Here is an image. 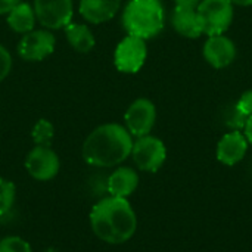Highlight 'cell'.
<instances>
[{"label":"cell","instance_id":"cell-8","mask_svg":"<svg viewBox=\"0 0 252 252\" xmlns=\"http://www.w3.org/2000/svg\"><path fill=\"white\" fill-rule=\"evenodd\" d=\"M55 46L56 38L49 30H32L22 34L16 52L19 58L27 62H40L55 52Z\"/></svg>","mask_w":252,"mask_h":252},{"label":"cell","instance_id":"cell-20","mask_svg":"<svg viewBox=\"0 0 252 252\" xmlns=\"http://www.w3.org/2000/svg\"><path fill=\"white\" fill-rule=\"evenodd\" d=\"M0 252H32L30 244L19 236H6L0 241Z\"/></svg>","mask_w":252,"mask_h":252},{"label":"cell","instance_id":"cell-5","mask_svg":"<svg viewBox=\"0 0 252 252\" xmlns=\"http://www.w3.org/2000/svg\"><path fill=\"white\" fill-rule=\"evenodd\" d=\"M148 58L146 40L128 35L124 37L114 50V65L123 74H136L142 69Z\"/></svg>","mask_w":252,"mask_h":252},{"label":"cell","instance_id":"cell-24","mask_svg":"<svg viewBox=\"0 0 252 252\" xmlns=\"http://www.w3.org/2000/svg\"><path fill=\"white\" fill-rule=\"evenodd\" d=\"M22 0H0V15H7Z\"/></svg>","mask_w":252,"mask_h":252},{"label":"cell","instance_id":"cell-4","mask_svg":"<svg viewBox=\"0 0 252 252\" xmlns=\"http://www.w3.org/2000/svg\"><path fill=\"white\" fill-rule=\"evenodd\" d=\"M204 25V34L217 35L224 34L233 22L232 0H201L196 6Z\"/></svg>","mask_w":252,"mask_h":252},{"label":"cell","instance_id":"cell-25","mask_svg":"<svg viewBox=\"0 0 252 252\" xmlns=\"http://www.w3.org/2000/svg\"><path fill=\"white\" fill-rule=\"evenodd\" d=\"M244 134H245L248 143L252 145V115L251 117H248V120H247V124H245V127H244Z\"/></svg>","mask_w":252,"mask_h":252},{"label":"cell","instance_id":"cell-1","mask_svg":"<svg viewBox=\"0 0 252 252\" xmlns=\"http://www.w3.org/2000/svg\"><path fill=\"white\" fill-rule=\"evenodd\" d=\"M90 226L100 241L120 245L133 238L137 229V219L126 198L108 196L92 208Z\"/></svg>","mask_w":252,"mask_h":252},{"label":"cell","instance_id":"cell-23","mask_svg":"<svg viewBox=\"0 0 252 252\" xmlns=\"http://www.w3.org/2000/svg\"><path fill=\"white\" fill-rule=\"evenodd\" d=\"M235 106L238 108V111L241 114H244L247 118L252 115V89L247 90L241 94V97L238 99V102L235 103Z\"/></svg>","mask_w":252,"mask_h":252},{"label":"cell","instance_id":"cell-10","mask_svg":"<svg viewBox=\"0 0 252 252\" xmlns=\"http://www.w3.org/2000/svg\"><path fill=\"white\" fill-rule=\"evenodd\" d=\"M25 168L32 179L47 182L58 176L61 161L50 146H34L25 158Z\"/></svg>","mask_w":252,"mask_h":252},{"label":"cell","instance_id":"cell-21","mask_svg":"<svg viewBox=\"0 0 252 252\" xmlns=\"http://www.w3.org/2000/svg\"><path fill=\"white\" fill-rule=\"evenodd\" d=\"M247 120L248 118L244 114H241L235 105H232V108H227V111L224 114V123L232 130L244 131V127L247 124Z\"/></svg>","mask_w":252,"mask_h":252},{"label":"cell","instance_id":"cell-17","mask_svg":"<svg viewBox=\"0 0 252 252\" xmlns=\"http://www.w3.org/2000/svg\"><path fill=\"white\" fill-rule=\"evenodd\" d=\"M6 16L9 28L18 34H27L32 31L37 21L32 6L27 1H21L19 4H16Z\"/></svg>","mask_w":252,"mask_h":252},{"label":"cell","instance_id":"cell-11","mask_svg":"<svg viewBox=\"0 0 252 252\" xmlns=\"http://www.w3.org/2000/svg\"><path fill=\"white\" fill-rule=\"evenodd\" d=\"M204 59L216 69L227 68L236 58V46L226 34L208 35L202 47Z\"/></svg>","mask_w":252,"mask_h":252},{"label":"cell","instance_id":"cell-9","mask_svg":"<svg viewBox=\"0 0 252 252\" xmlns=\"http://www.w3.org/2000/svg\"><path fill=\"white\" fill-rule=\"evenodd\" d=\"M157 121V108L152 100L146 97L136 99L124 114L126 128L131 136L142 137L151 134Z\"/></svg>","mask_w":252,"mask_h":252},{"label":"cell","instance_id":"cell-26","mask_svg":"<svg viewBox=\"0 0 252 252\" xmlns=\"http://www.w3.org/2000/svg\"><path fill=\"white\" fill-rule=\"evenodd\" d=\"M176 6H188V7H196L201 0H174Z\"/></svg>","mask_w":252,"mask_h":252},{"label":"cell","instance_id":"cell-22","mask_svg":"<svg viewBox=\"0 0 252 252\" xmlns=\"http://www.w3.org/2000/svg\"><path fill=\"white\" fill-rule=\"evenodd\" d=\"M12 65L13 62H12V56L9 50L3 44H0V83L10 74Z\"/></svg>","mask_w":252,"mask_h":252},{"label":"cell","instance_id":"cell-2","mask_svg":"<svg viewBox=\"0 0 252 252\" xmlns=\"http://www.w3.org/2000/svg\"><path fill=\"white\" fill-rule=\"evenodd\" d=\"M133 136L117 123H108L96 127L83 143V158L93 167H115L124 162L133 149Z\"/></svg>","mask_w":252,"mask_h":252},{"label":"cell","instance_id":"cell-18","mask_svg":"<svg viewBox=\"0 0 252 252\" xmlns=\"http://www.w3.org/2000/svg\"><path fill=\"white\" fill-rule=\"evenodd\" d=\"M31 137L35 146H50L55 137V127L49 120L40 118L31 130Z\"/></svg>","mask_w":252,"mask_h":252},{"label":"cell","instance_id":"cell-19","mask_svg":"<svg viewBox=\"0 0 252 252\" xmlns=\"http://www.w3.org/2000/svg\"><path fill=\"white\" fill-rule=\"evenodd\" d=\"M16 196L15 183L0 177V217H4L10 213Z\"/></svg>","mask_w":252,"mask_h":252},{"label":"cell","instance_id":"cell-3","mask_svg":"<svg viewBox=\"0 0 252 252\" xmlns=\"http://www.w3.org/2000/svg\"><path fill=\"white\" fill-rule=\"evenodd\" d=\"M121 21L128 35L149 40L164 28V6L161 0H128Z\"/></svg>","mask_w":252,"mask_h":252},{"label":"cell","instance_id":"cell-7","mask_svg":"<svg viewBox=\"0 0 252 252\" xmlns=\"http://www.w3.org/2000/svg\"><path fill=\"white\" fill-rule=\"evenodd\" d=\"M35 19L47 30H61L72 22V0H34Z\"/></svg>","mask_w":252,"mask_h":252},{"label":"cell","instance_id":"cell-16","mask_svg":"<svg viewBox=\"0 0 252 252\" xmlns=\"http://www.w3.org/2000/svg\"><path fill=\"white\" fill-rule=\"evenodd\" d=\"M63 31H65V37H66L68 44L74 50H77L80 53H89L94 49L96 38L87 25L71 22L63 28Z\"/></svg>","mask_w":252,"mask_h":252},{"label":"cell","instance_id":"cell-27","mask_svg":"<svg viewBox=\"0 0 252 252\" xmlns=\"http://www.w3.org/2000/svg\"><path fill=\"white\" fill-rule=\"evenodd\" d=\"M232 3L238 6H252V0H232Z\"/></svg>","mask_w":252,"mask_h":252},{"label":"cell","instance_id":"cell-6","mask_svg":"<svg viewBox=\"0 0 252 252\" xmlns=\"http://www.w3.org/2000/svg\"><path fill=\"white\" fill-rule=\"evenodd\" d=\"M131 157L139 170L157 173L167 159V148L161 139L148 134L133 142Z\"/></svg>","mask_w":252,"mask_h":252},{"label":"cell","instance_id":"cell-15","mask_svg":"<svg viewBox=\"0 0 252 252\" xmlns=\"http://www.w3.org/2000/svg\"><path fill=\"white\" fill-rule=\"evenodd\" d=\"M139 186V176L130 167L117 168L106 180V189L111 196L128 198Z\"/></svg>","mask_w":252,"mask_h":252},{"label":"cell","instance_id":"cell-12","mask_svg":"<svg viewBox=\"0 0 252 252\" xmlns=\"http://www.w3.org/2000/svg\"><path fill=\"white\" fill-rule=\"evenodd\" d=\"M248 145L250 143H248L244 131L230 130L219 140L217 149H216V157H217L219 162H221L223 165L233 167L245 158Z\"/></svg>","mask_w":252,"mask_h":252},{"label":"cell","instance_id":"cell-14","mask_svg":"<svg viewBox=\"0 0 252 252\" xmlns=\"http://www.w3.org/2000/svg\"><path fill=\"white\" fill-rule=\"evenodd\" d=\"M121 0H80L78 12L90 24L111 21L120 10Z\"/></svg>","mask_w":252,"mask_h":252},{"label":"cell","instance_id":"cell-13","mask_svg":"<svg viewBox=\"0 0 252 252\" xmlns=\"http://www.w3.org/2000/svg\"><path fill=\"white\" fill-rule=\"evenodd\" d=\"M173 28L186 38H198L204 34V25L196 7L176 6L171 15Z\"/></svg>","mask_w":252,"mask_h":252}]
</instances>
